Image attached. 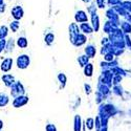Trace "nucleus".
Listing matches in <instances>:
<instances>
[{
	"instance_id": "1",
	"label": "nucleus",
	"mask_w": 131,
	"mask_h": 131,
	"mask_svg": "<svg viewBox=\"0 0 131 131\" xmlns=\"http://www.w3.org/2000/svg\"><path fill=\"white\" fill-rule=\"evenodd\" d=\"M12 15H13V17H14L15 19L22 18V16H23V9H22V7L19 6V5H16L15 7H13V9H12Z\"/></svg>"
},
{
	"instance_id": "3",
	"label": "nucleus",
	"mask_w": 131,
	"mask_h": 131,
	"mask_svg": "<svg viewBox=\"0 0 131 131\" xmlns=\"http://www.w3.org/2000/svg\"><path fill=\"white\" fill-rule=\"evenodd\" d=\"M92 23H93L95 30H97V28H99V17H97V15L95 13L92 14Z\"/></svg>"
},
{
	"instance_id": "10",
	"label": "nucleus",
	"mask_w": 131,
	"mask_h": 131,
	"mask_svg": "<svg viewBox=\"0 0 131 131\" xmlns=\"http://www.w3.org/2000/svg\"><path fill=\"white\" fill-rule=\"evenodd\" d=\"M82 1H84L85 3H88V2H90V0H82Z\"/></svg>"
},
{
	"instance_id": "8",
	"label": "nucleus",
	"mask_w": 131,
	"mask_h": 131,
	"mask_svg": "<svg viewBox=\"0 0 131 131\" xmlns=\"http://www.w3.org/2000/svg\"><path fill=\"white\" fill-rule=\"evenodd\" d=\"M10 26H13L14 30H16V28L18 27V22H17V21H15V22H13L12 24H10Z\"/></svg>"
},
{
	"instance_id": "6",
	"label": "nucleus",
	"mask_w": 131,
	"mask_h": 131,
	"mask_svg": "<svg viewBox=\"0 0 131 131\" xmlns=\"http://www.w3.org/2000/svg\"><path fill=\"white\" fill-rule=\"evenodd\" d=\"M18 44L21 45V46H25L26 45V40L25 39H19V42H18Z\"/></svg>"
},
{
	"instance_id": "4",
	"label": "nucleus",
	"mask_w": 131,
	"mask_h": 131,
	"mask_svg": "<svg viewBox=\"0 0 131 131\" xmlns=\"http://www.w3.org/2000/svg\"><path fill=\"white\" fill-rule=\"evenodd\" d=\"M105 1L106 0H95V3L100 8H103L105 6Z\"/></svg>"
},
{
	"instance_id": "2",
	"label": "nucleus",
	"mask_w": 131,
	"mask_h": 131,
	"mask_svg": "<svg viewBox=\"0 0 131 131\" xmlns=\"http://www.w3.org/2000/svg\"><path fill=\"white\" fill-rule=\"evenodd\" d=\"M75 20L78 21V22H86L88 18H87V15L85 12L83 10H79V12L75 14Z\"/></svg>"
},
{
	"instance_id": "7",
	"label": "nucleus",
	"mask_w": 131,
	"mask_h": 131,
	"mask_svg": "<svg viewBox=\"0 0 131 131\" xmlns=\"http://www.w3.org/2000/svg\"><path fill=\"white\" fill-rule=\"evenodd\" d=\"M82 28H84L85 30H87L86 32H91V28H90L88 25H86V24H83V25H82Z\"/></svg>"
},
{
	"instance_id": "9",
	"label": "nucleus",
	"mask_w": 131,
	"mask_h": 131,
	"mask_svg": "<svg viewBox=\"0 0 131 131\" xmlns=\"http://www.w3.org/2000/svg\"><path fill=\"white\" fill-rule=\"evenodd\" d=\"M2 6H4V4H3V0H0V7H2Z\"/></svg>"
},
{
	"instance_id": "5",
	"label": "nucleus",
	"mask_w": 131,
	"mask_h": 131,
	"mask_svg": "<svg viewBox=\"0 0 131 131\" xmlns=\"http://www.w3.org/2000/svg\"><path fill=\"white\" fill-rule=\"evenodd\" d=\"M108 4L109 5H116V4H121V0H108Z\"/></svg>"
}]
</instances>
